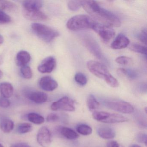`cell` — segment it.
I'll list each match as a JSON object with an SVG mask.
<instances>
[{
	"instance_id": "ba28073f",
	"label": "cell",
	"mask_w": 147,
	"mask_h": 147,
	"mask_svg": "<svg viewBox=\"0 0 147 147\" xmlns=\"http://www.w3.org/2000/svg\"><path fill=\"white\" fill-rule=\"evenodd\" d=\"M53 111H74L75 110L74 101L70 98L64 97L53 102L51 106Z\"/></svg>"
},
{
	"instance_id": "836d02e7",
	"label": "cell",
	"mask_w": 147,
	"mask_h": 147,
	"mask_svg": "<svg viewBox=\"0 0 147 147\" xmlns=\"http://www.w3.org/2000/svg\"><path fill=\"white\" fill-rule=\"evenodd\" d=\"M60 119L59 116L56 113H51L47 116L46 120L47 122L53 123L58 121Z\"/></svg>"
},
{
	"instance_id": "e0dca14e",
	"label": "cell",
	"mask_w": 147,
	"mask_h": 147,
	"mask_svg": "<svg viewBox=\"0 0 147 147\" xmlns=\"http://www.w3.org/2000/svg\"><path fill=\"white\" fill-rule=\"evenodd\" d=\"M23 6L26 11H40L43 5V1L39 0H31L23 1Z\"/></svg>"
},
{
	"instance_id": "5b68a950",
	"label": "cell",
	"mask_w": 147,
	"mask_h": 147,
	"mask_svg": "<svg viewBox=\"0 0 147 147\" xmlns=\"http://www.w3.org/2000/svg\"><path fill=\"white\" fill-rule=\"evenodd\" d=\"M92 117L97 121L106 123H123L128 121V119L122 115L105 111L94 112Z\"/></svg>"
},
{
	"instance_id": "3957f363",
	"label": "cell",
	"mask_w": 147,
	"mask_h": 147,
	"mask_svg": "<svg viewBox=\"0 0 147 147\" xmlns=\"http://www.w3.org/2000/svg\"><path fill=\"white\" fill-rule=\"evenodd\" d=\"M95 20L85 15H77L72 17L67 22V27L71 31L92 29Z\"/></svg>"
},
{
	"instance_id": "9c48e42d",
	"label": "cell",
	"mask_w": 147,
	"mask_h": 147,
	"mask_svg": "<svg viewBox=\"0 0 147 147\" xmlns=\"http://www.w3.org/2000/svg\"><path fill=\"white\" fill-rule=\"evenodd\" d=\"M82 41L85 47L94 56L99 60H105L99 46L94 38L89 36H84Z\"/></svg>"
},
{
	"instance_id": "7c38bea8",
	"label": "cell",
	"mask_w": 147,
	"mask_h": 147,
	"mask_svg": "<svg viewBox=\"0 0 147 147\" xmlns=\"http://www.w3.org/2000/svg\"><path fill=\"white\" fill-rule=\"evenodd\" d=\"M39 85L42 89L47 92L54 91L58 87L56 81L49 76L42 77L39 80Z\"/></svg>"
},
{
	"instance_id": "52a82bcc",
	"label": "cell",
	"mask_w": 147,
	"mask_h": 147,
	"mask_svg": "<svg viewBox=\"0 0 147 147\" xmlns=\"http://www.w3.org/2000/svg\"><path fill=\"white\" fill-rule=\"evenodd\" d=\"M92 29L105 42H109L115 36V30L112 27L102 24L96 21L94 22Z\"/></svg>"
},
{
	"instance_id": "b9f144b4",
	"label": "cell",
	"mask_w": 147,
	"mask_h": 147,
	"mask_svg": "<svg viewBox=\"0 0 147 147\" xmlns=\"http://www.w3.org/2000/svg\"><path fill=\"white\" fill-rule=\"evenodd\" d=\"M3 72H2L1 70H0V80L1 79L2 76H3Z\"/></svg>"
},
{
	"instance_id": "603a6c76",
	"label": "cell",
	"mask_w": 147,
	"mask_h": 147,
	"mask_svg": "<svg viewBox=\"0 0 147 147\" xmlns=\"http://www.w3.org/2000/svg\"><path fill=\"white\" fill-rule=\"evenodd\" d=\"M28 120L35 124L40 125L45 122V118L42 116L36 113H30L27 115Z\"/></svg>"
},
{
	"instance_id": "8fae6325",
	"label": "cell",
	"mask_w": 147,
	"mask_h": 147,
	"mask_svg": "<svg viewBox=\"0 0 147 147\" xmlns=\"http://www.w3.org/2000/svg\"><path fill=\"white\" fill-rule=\"evenodd\" d=\"M56 65L55 58L52 56L48 57L39 64L38 69L42 74H49L53 71Z\"/></svg>"
},
{
	"instance_id": "d6986e66",
	"label": "cell",
	"mask_w": 147,
	"mask_h": 147,
	"mask_svg": "<svg viewBox=\"0 0 147 147\" xmlns=\"http://www.w3.org/2000/svg\"><path fill=\"white\" fill-rule=\"evenodd\" d=\"M0 92L4 98H11L13 94V86L9 82H2L0 84Z\"/></svg>"
},
{
	"instance_id": "484cf974",
	"label": "cell",
	"mask_w": 147,
	"mask_h": 147,
	"mask_svg": "<svg viewBox=\"0 0 147 147\" xmlns=\"http://www.w3.org/2000/svg\"><path fill=\"white\" fill-rule=\"evenodd\" d=\"M130 50L131 51L143 55H147V48L144 45L138 44L134 43L130 45Z\"/></svg>"
},
{
	"instance_id": "4dcf8cb0",
	"label": "cell",
	"mask_w": 147,
	"mask_h": 147,
	"mask_svg": "<svg viewBox=\"0 0 147 147\" xmlns=\"http://www.w3.org/2000/svg\"><path fill=\"white\" fill-rule=\"evenodd\" d=\"M20 71L21 74L25 79H30L32 78V72L31 69L27 65L21 67Z\"/></svg>"
},
{
	"instance_id": "4316f807",
	"label": "cell",
	"mask_w": 147,
	"mask_h": 147,
	"mask_svg": "<svg viewBox=\"0 0 147 147\" xmlns=\"http://www.w3.org/2000/svg\"><path fill=\"white\" fill-rule=\"evenodd\" d=\"M32 130V125L29 123H23L20 124L17 128L18 132L20 134L28 133L31 131Z\"/></svg>"
},
{
	"instance_id": "277c9868",
	"label": "cell",
	"mask_w": 147,
	"mask_h": 147,
	"mask_svg": "<svg viewBox=\"0 0 147 147\" xmlns=\"http://www.w3.org/2000/svg\"><path fill=\"white\" fill-rule=\"evenodd\" d=\"M31 28L38 38L46 42H51L59 35V32L55 30L39 23L32 24Z\"/></svg>"
},
{
	"instance_id": "f35d334b",
	"label": "cell",
	"mask_w": 147,
	"mask_h": 147,
	"mask_svg": "<svg viewBox=\"0 0 147 147\" xmlns=\"http://www.w3.org/2000/svg\"><path fill=\"white\" fill-rule=\"evenodd\" d=\"M12 147H30L27 144L25 143H19L14 144Z\"/></svg>"
},
{
	"instance_id": "6da1fadb",
	"label": "cell",
	"mask_w": 147,
	"mask_h": 147,
	"mask_svg": "<svg viewBox=\"0 0 147 147\" xmlns=\"http://www.w3.org/2000/svg\"><path fill=\"white\" fill-rule=\"evenodd\" d=\"M82 6L98 23L111 27L121 25V21L116 15L100 7L96 1H82Z\"/></svg>"
},
{
	"instance_id": "d590c367",
	"label": "cell",
	"mask_w": 147,
	"mask_h": 147,
	"mask_svg": "<svg viewBox=\"0 0 147 147\" xmlns=\"http://www.w3.org/2000/svg\"><path fill=\"white\" fill-rule=\"evenodd\" d=\"M10 101L7 98L2 97L0 98V107L7 108L10 106Z\"/></svg>"
},
{
	"instance_id": "ab89813d",
	"label": "cell",
	"mask_w": 147,
	"mask_h": 147,
	"mask_svg": "<svg viewBox=\"0 0 147 147\" xmlns=\"http://www.w3.org/2000/svg\"><path fill=\"white\" fill-rule=\"evenodd\" d=\"M4 42V38L1 35H0V44L3 43Z\"/></svg>"
},
{
	"instance_id": "cb8c5ba5",
	"label": "cell",
	"mask_w": 147,
	"mask_h": 147,
	"mask_svg": "<svg viewBox=\"0 0 147 147\" xmlns=\"http://www.w3.org/2000/svg\"><path fill=\"white\" fill-rule=\"evenodd\" d=\"M87 105L88 109L90 111H93L96 110L100 106L99 103L92 94H90L88 97Z\"/></svg>"
},
{
	"instance_id": "ac0fdd59",
	"label": "cell",
	"mask_w": 147,
	"mask_h": 147,
	"mask_svg": "<svg viewBox=\"0 0 147 147\" xmlns=\"http://www.w3.org/2000/svg\"><path fill=\"white\" fill-rule=\"evenodd\" d=\"M31 60L30 55L27 51H22L17 54L16 61L18 66L20 67L26 66Z\"/></svg>"
},
{
	"instance_id": "f1b7e54d",
	"label": "cell",
	"mask_w": 147,
	"mask_h": 147,
	"mask_svg": "<svg viewBox=\"0 0 147 147\" xmlns=\"http://www.w3.org/2000/svg\"><path fill=\"white\" fill-rule=\"evenodd\" d=\"M75 80L79 85L84 86L87 83V79L82 73H78L75 76Z\"/></svg>"
},
{
	"instance_id": "30bf717a",
	"label": "cell",
	"mask_w": 147,
	"mask_h": 147,
	"mask_svg": "<svg viewBox=\"0 0 147 147\" xmlns=\"http://www.w3.org/2000/svg\"><path fill=\"white\" fill-rule=\"evenodd\" d=\"M37 140L42 147H49L52 142V136L47 127L43 126L39 129L37 135Z\"/></svg>"
},
{
	"instance_id": "8d00e7d4",
	"label": "cell",
	"mask_w": 147,
	"mask_h": 147,
	"mask_svg": "<svg viewBox=\"0 0 147 147\" xmlns=\"http://www.w3.org/2000/svg\"><path fill=\"white\" fill-rule=\"evenodd\" d=\"M137 140L139 142L145 144L147 146V135L145 133H140L137 136Z\"/></svg>"
},
{
	"instance_id": "7a4b0ae2",
	"label": "cell",
	"mask_w": 147,
	"mask_h": 147,
	"mask_svg": "<svg viewBox=\"0 0 147 147\" xmlns=\"http://www.w3.org/2000/svg\"><path fill=\"white\" fill-rule=\"evenodd\" d=\"M87 67L90 72L98 78L104 80L110 86L117 88L119 86L117 80L111 74L105 65L94 61L88 62Z\"/></svg>"
},
{
	"instance_id": "74e56055",
	"label": "cell",
	"mask_w": 147,
	"mask_h": 147,
	"mask_svg": "<svg viewBox=\"0 0 147 147\" xmlns=\"http://www.w3.org/2000/svg\"><path fill=\"white\" fill-rule=\"evenodd\" d=\"M107 147H123L118 142L115 141H109L107 143Z\"/></svg>"
},
{
	"instance_id": "2e32d148",
	"label": "cell",
	"mask_w": 147,
	"mask_h": 147,
	"mask_svg": "<svg viewBox=\"0 0 147 147\" xmlns=\"http://www.w3.org/2000/svg\"><path fill=\"white\" fill-rule=\"evenodd\" d=\"M28 98L31 101L36 104H42L48 100V95L45 93L42 92H33L28 95Z\"/></svg>"
},
{
	"instance_id": "60d3db41",
	"label": "cell",
	"mask_w": 147,
	"mask_h": 147,
	"mask_svg": "<svg viewBox=\"0 0 147 147\" xmlns=\"http://www.w3.org/2000/svg\"><path fill=\"white\" fill-rule=\"evenodd\" d=\"M129 147H142L140 145H138V144H132V145H131Z\"/></svg>"
},
{
	"instance_id": "f546056e",
	"label": "cell",
	"mask_w": 147,
	"mask_h": 147,
	"mask_svg": "<svg viewBox=\"0 0 147 147\" xmlns=\"http://www.w3.org/2000/svg\"><path fill=\"white\" fill-rule=\"evenodd\" d=\"M67 6L70 11H78L82 6L80 1H69L68 2Z\"/></svg>"
},
{
	"instance_id": "7402d4cb",
	"label": "cell",
	"mask_w": 147,
	"mask_h": 147,
	"mask_svg": "<svg viewBox=\"0 0 147 147\" xmlns=\"http://www.w3.org/2000/svg\"><path fill=\"white\" fill-rule=\"evenodd\" d=\"M17 6L11 1L0 0V10L3 11H13L17 9Z\"/></svg>"
},
{
	"instance_id": "4fadbf2b",
	"label": "cell",
	"mask_w": 147,
	"mask_h": 147,
	"mask_svg": "<svg viewBox=\"0 0 147 147\" xmlns=\"http://www.w3.org/2000/svg\"><path fill=\"white\" fill-rule=\"evenodd\" d=\"M129 38L123 34L118 35L111 44V47L113 49H122L126 48L129 44Z\"/></svg>"
},
{
	"instance_id": "7bdbcfd3",
	"label": "cell",
	"mask_w": 147,
	"mask_h": 147,
	"mask_svg": "<svg viewBox=\"0 0 147 147\" xmlns=\"http://www.w3.org/2000/svg\"><path fill=\"white\" fill-rule=\"evenodd\" d=\"M0 147H4V146H3L1 144H0Z\"/></svg>"
},
{
	"instance_id": "d6a6232c",
	"label": "cell",
	"mask_w": 147,
	"mask_h": 147,
	"mask_svg": "<svg viewBox=\"0 0 147 147\" xmlns=\"http://www.w3.org/2000/svg\"><path fill=\"white\" fill-rule=\"evenodd\" d=\"M11 21V17L5 12L0 10V24H8Z\"/></svg>"
},
{
	"instance_id": "1f68e13d",
	"label": "cell",
	"mask_w": 147,
	"mask_h": 147,
	"mask_svg": "<svg viewBox=\"0 0 147 147\" xmlns=\"http://www.w3.org/2000/svg\"><path fill=\"white\" fill-rule=\"evenodd\" d=\"M131 58L126 56H120L116 59V62L121 65H127L132 62Z\"/></svg>"
},
{
	"instance_id": "83f0119b",
	"label": "cell",
	"mask_w": 147,
	"mask_h": 147,
	"mask_svg": "<svg viewBox=\"0 0 147 147\" xmlns=\"http://www.w3.org/2000/svg\"><path fill=\"white\" fill-rule=\"evenodd\" d=\"M117 72L119 75L127 76L130 79H135L137 76L136 73L131 69L120 68L118 69Z\"/></svg>"
},
{
	"instance_id": "5bb4252c",
	"label": "cell",
	"mask_w": 147,
	"mask_h": 147,
	"mask_svg": "<svg viewBox=\"0 0 147 147\" xmlns=\"http://www.w3.org/2000/svg\"><path fill=\"white\" fill-rule=\"evenodd\" d=\"M25 17L29 20L35 21H45L48 19L46 14L40 11H29L24 10Z\"/></svg>"
},
{
	"instance_id": "8992f818",
	"label": "cell",
	"mask_w": 147,
	"mask_h": 147,
	"mask_svg": "<svg viewBox=\"0 0 147 147\" xmlns=\"http://www.w3.org/2000/svg\"><path fill=\"white\" fill-rule=\"evenodd\" d=\"M104 105L106 107L116 111L123 113H132L134 107L128 102L118 100H108L104 101Z\"/></svg>"
},
{
	"instance_id": "d4e9b609",
	"label": "cell",
	"mask_w": 147,
	"mask_h": 147,
	"mask_svg": "<svg viewBox=\"0 0 147 147\" xmlns=\"http://www.w3.org/2000/svg\"><path fill=\"white\" fill-rule=\"evenodd\" d=\"M76 131L78 133L83 136H88L92 134V129L88 125L80 124L77 125Z\"/></svg>"
},
{
	"instance_id": "e575fe53",
	"label": "cell",
	"mask_w": 147,
	"mask_h": 147,
	"mask_svg": "<svg viewBox=\"0 0 147 147\" xmlns=\"http://www.w3.org/2000/svg\"><path fill=\"white\" fill-rule=\"evenodd\" d=\"M146 38H147V30L146 29H144L140 32L138 36V38L142 42L146 45Z\"/></svg>"
},
{
	"instance_id": "9a60e30c",
	"label": "cell",
	"mask_w": 147,
	"mask_h": 147,
	"mask_svg": "<svg viewBox=\"0 0 147 147\" xmlns=\"http://www.w3.org/2000/svg\"><path fill=\"white\" fill-rule=\"evenodd\" d=\"M97 133L101 138L105 139H113L116 136L115 130L111 127L106 125L98 127Z\"/></svg>"
},
{
	"instance_id": "44dd1931",
	"label": "cell",
	"mask_w": 147,
	"mask_h": 147,
	"mask_svg": "<svg viewBox=\"0 0 147 147\" xmlns=\"http://www.w3.org/2000/svg\"><path fill=\"white\" fill-rule=\"evenodd\" d=\"M14 123L11 119H4L0 123V128L5 133L11 132L14 128Z\"/></svg>"
},
{
	"instance_id": "ffe728a7",
	"label": "cell",
	"mask_w": 147,
	"mask_h": 147,
	"mask_svg": "<svg viewBox=\"0 0 147 147\" xmlns=\"http://www.w3.org/2000/svg\"><path fill=\"white\" fill-rule=\"evenodd\" d=\"M60 133L66 138L74 140L79 137L78 134L74 130L67 127H62L60 129Z\"/></svg>"
}]
</instances>
